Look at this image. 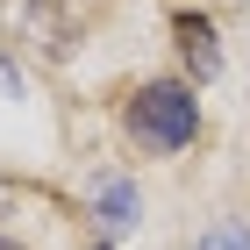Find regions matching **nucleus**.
Masks as SVG:
<instances>
[{"label":"nucleus","mask_w":250,"mask_h":250,"mask_svg":"<svg viewBox=\"0 0 250 250\" xmlns=\"http://www.w3.org/2000/svg\"><path fill=\"white\" fill-rule=\"evenodd\" d=\"M136 214H143V200H136V186H129V179H107V186H100V222H107V236L136 229Z\"/></svg>","instance_id":"7ed1b4c3"},{"label":"nucleus","mask_w":250,"mask_h":250,"mask_svg":"<svg viewBox=\"0 0 250 250\" xmlns=\"http://www.w3.org/2000/svg\"><path fill=\"white\" fill-rule=\"evenodd\" d=\"M0 250H21V243H7V236H0Z\"/></svg>","instance_id":"39448f33"},{"label":"nucleus","mask_w":250,"mask_h":250,"mask_svg":"<svg viewBox=\"0 0 250 250\" xmlns=\"http://www.w3.org/2000/svg\"><path fill=\"white\" fill-rule=\"evenodd\" d=\"M200 250H250V229H243V222H222V229H214Z\"/></svg>","instance_id":"20e7f679"},{"label":"nucleus","mask_w":250,"mask_h":250,"mask_svg":"<svg viewBox=\"0 0 250 250\" xmlns=\"http://www.w3.org/2000/svg\"><path fill=\"white\" fill-rule=\"evenodd\" d=\"M172 36H179V50H186L193 79H214V72H222V50H214V21L208 15H179Z\"/></svg>","instance_id":"f03ea898"},{"label":"nucleus","mask_w":250,"mask_h":250,"mask_svg":"<svg viewBox=\"0 0 250 250\" xmlns=\"http://www.w3.org/2000/svg\"><path fill=\"white\" fill-rule=\"evenodd\" d=\"M129 129L150 143V150H186L193 129H200V107H193V86H143L129 100Z\"/></svg>","instance_id":"f257e3e1"}]
</instances>
